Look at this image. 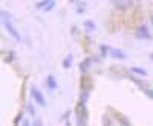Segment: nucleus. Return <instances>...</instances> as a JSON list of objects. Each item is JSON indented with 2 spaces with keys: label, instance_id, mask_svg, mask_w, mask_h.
<instances>
[{
  "label": "nucleus",
  "instance_id": "2",
  "mask_svg": "<svg viewBox=\"0 0 153 126\" xmlns=\"http://www.w3.org/2000/svg\"><path fill=\"white\" fill-rule=\"evenodd\" d=\"M2 17H3L2 22H3V25H5V28L8 29V32H9L12 37H14L16 40H20V34H19L17 29L11 25V22H9V19H8V16H6V12H5V11H2Z\"/></svg>",
  "mask_w": 153,
  "mask_h": 126
},
{
  "label": "nucleus",
  "instance_id": "8",
  "mask_svg": "<svg viewBox=\"0 0 153 126\" xmlns=\"http://www.w3.org/2000/svg\"><path fill=\"white\" fill-rule=\"evenodd\" d=\"M91 58H86V60H83L81 63H80V69H81V72H86L87 69H89V66H91Z\"/></svg>",
  "mask_w": 153,
  "mask_h": 126
},
{
  "label": "nucleus",
  "instance_id": "4",
  "mask_svg": "<svg viewBox=\"0 0 153 126\" xmlns=\"http://www.w3.org/2000/svg\"><path fill=\"white\" fill-rule=\"evenodd\" d=\"M135 35L138 37V39H149V37H150L149 28L146 26V25H141V26L138 28V31L135 32Z\"/></svg>",
  "mask_w": 153,
  "mask_h": 126
},
{
  "label": "nucleus",
  "instance_id": "19",
  "mask_svg": "<svg viewBox=\"0 0 153 126\" xmlns=\"http://www.w3.org/2000/svg\"><path fill=\"white\" fill-rule=\"evenodd\" d=\"M150 58H152V60H153V54H152V56H150Z\"/></svg>",
  "mask_w": 153,
  "mask_h": 126
},
{
  "label": "nucleus",
  "instance_id": "17",
  "mask_svg": "<svg viewBox=\"0 0 153 126\" xmlns=\"http://www.w3.org/2000/svg\"><path fill=\"white\" fill-rule=\"evenodd\" d=\"M28 111L31 112L32 117H35V111H34V106H32V105H28Z\"/></svg>",
  "mask_w": 153,
  "mask_h": 126
},
{
  "label": "nucleus",
  "instance_id": "5",
  "mask_svg": "<svg viewBox=\"0 0 153 126\" xmlns=\"http://www.w3.org/2000/svg\"><path fill=\"white\" fill-rule=\"evenodd\" d=\"M109 54H110L112 57H115V58H126V54H124V51H121V49H113V48H110V49H109Z\"/></svg>",
  "mask_w": 153,
  "mask_h": 126
},
{
  "label": "nucleus",
  "instance_id": "11",
  "mask_svg": "<svg viewBox=\"0 0 153 126\" xmlns=\"http://www.w3.org/2000/svg\"><path fill=\"white\" fill-rule=\"evenodd\" d=\"M132 72H136L139 75H147V72L144 69H141V68H132Z\"/></svg>",
  "mask_w": 153,
  "mask_h": 126
},
{
  "label": "nucleus",
  "instance_id": "18",
  "mask_svg": "<svg viewBox=\"0 0 153 126\" xmlns=\"http://www.w3.org/2000/svg\"><path fill=\"white\" fill-rule=\"evenodd\" d=\"M22 126H31V124H29V122H28L26 118H25V120H23V124H22Z\"/></svg>",
  "mask_w": 153,
  "mask_h": 126
},
{
  "label": "nucleus",
  "instance_id": "20",
  "mask_svg": "<svg viewBox=\"0 0 153 126\" xmlns=\"http://www.w3.org/2000/svg\"><path fill=\"white\" fill-rule=\"evenodd\" d=\"M152 23H153V16H152Z\"/></svg>",
  "mask_w": 153,
  "mask_h": 126
},
{
  "label": "nucleus",
  "instance_id": "9",
  "mask_svg": "<svg viewBox=\"0 0 153 126\" xmlns=\"http://www.w3.org/2000/svg\"><path fill=\"white\" fill-rule=\"evenodd\" d=\"M113 5H117L118 9H123V8H127V5H133L132 2H113Z\"/></svg>",
  "mask_w": 153,
  "mask_h": 126
},
{
  "label": "nucleus",
  "instance_id": "13",
  "mask_svg": "<svg viewBox=\"0 0 153 126\" xmlns=\"http://www.w3.org/2000/svg\"><path fill=\"white\" fill-rule=\"evenodd\" d=\"M103 124H104V126H113L112 120H109V117H107V116H104V117H103Z\"/></svg>",
  "mask_w": 153,
  "mask_h": 126
},
{
  "label": "nucleus",
  "instance_id": "7",
  "mask_svg": "<svg viewBox=\"0 0 153 126\" xmlns=\"http://www.w3.org/2000/svg\"><path fill=\"white\" fill-rule=\"evenodd\" d=\"M115 116H117V120H118V123L121 124V126H130V122L127 120L124 116H121V114H118V112H115Z\"/></svg>",
  "mask_w": 153,
  "mask_h": 126
},
{
  "label": "nucleus",
  "instance_id": "3",
  "mask_svg": "<svg viewBox=\"0 0 153 126\" xmlns=\"http://www.w3.org/2000/svg\"><path fill=\"white\" fill-rule=\"evenodd\" d=\"M31 91H32V97H34V100H35V102H37L38 105H40V106H46V100H45L43 94H42L40 91H38L37 88H32Z\"/></svg>",
  "mask_w": 153,
  "mask_h": 126
},
{
  "label": "nucleus",
  "instance_id": "12",
  "mask_svg": "<svg viewBox=\"0 0 153 126\" xmlns=\"http://www.w3.org/2000/svg\"><path fill=\"white\" fill-rule=\"evenodd\" d=\"M71 60H72V56H68L65 60H63V65H65V68H69V66H71Z\"/></svg>",
  "mask_w": 153,
  "mask_h": 126
},
{
  "label": "nucleus",
  "instance_id": "14",
  "mask_svg": "<svg viewBox=\"0 0 153 126\" xmlns=\"http://www.w3.org/2000/svg\"><path fill=\"white\" fill-rule=\"evenodd\" d=\"M84 26H86V28H89L91 31H94V29H95V25H94L92 22H84Z\"/></svg>",
  "mask_w": 153,
  "mask_h": 126
},
{
  "label": "nucleus",
  "instance_id": "6",
  "mask_svg": "<svg viewBox=\"0 0 153 126\" xmlns=\"http://www.w3.org/2000/svg\"><path fill=\"white\" fill-rule=\"evenodd\" d=\"M46 86L49 88V89H55L57 88V80L54 75H49V77L46 79Z\"/></svg>",
  "mask_w": 153,
  "mask_h": 126
},
{
  "label": "nucleus",
  "instance_id": "15",
  "mask_svg": "<svg viewBox=\"0 0 153 126\" xmlns=\"http://www.w3.org/2000/svg\"><path fill=\"white\" fill-rule=\"evenodd\" d=\"M144 92L150 97V98H153V89H150V88H146V89H144Z\"/></svg>",
  "mask_w": 153,
  "mask_h": 126
},
{
  "label": "nucleus",
  "instance_id": "1",
  "mask_svg": "<svg viewBox=\"0 0 153 126\" xmlns=\"http://www.w3.org/2000/svg\"><path fill=\"white\" fill-rule=\"evenodd\" d=\"M75 114H76V122H78V126H86V122H87V109L84 105H76V109H75Z\"/></svg>",
  "mask_w": 153,
  "mask_h": 126
},
{
  "label": "nucleus",
  "instance_id": "16",
  "mask_svg": "<svg viewBox=\"0 0 153 126\" xmlns=\"http://www.w3.org/2000/svg\"><path fill=\"white\" fill-rule=\"evenodd\" d=\"M32 126H43V123H42V120H40V118H35V120H34V123H32Z\"/></svg>",
  "mask_w": 153,
  "mask_h": 126
},
{
  "label": "nucleus",
  "instance_id": "10",
  "mask_svg": "<svg viewBox=\"0 0 153 126\" xmlns=\"http://www.w3.org/2000/svg\"><path fill=\"white\" fill-rule=\"evenodd\" d=\"M51 3H52V2H38V3H35V6L38 8V9H40V8H43V6H51Z\"/></svg>",
  "mask_w": 153,
  "mask_h": 126
}]
</instances>
